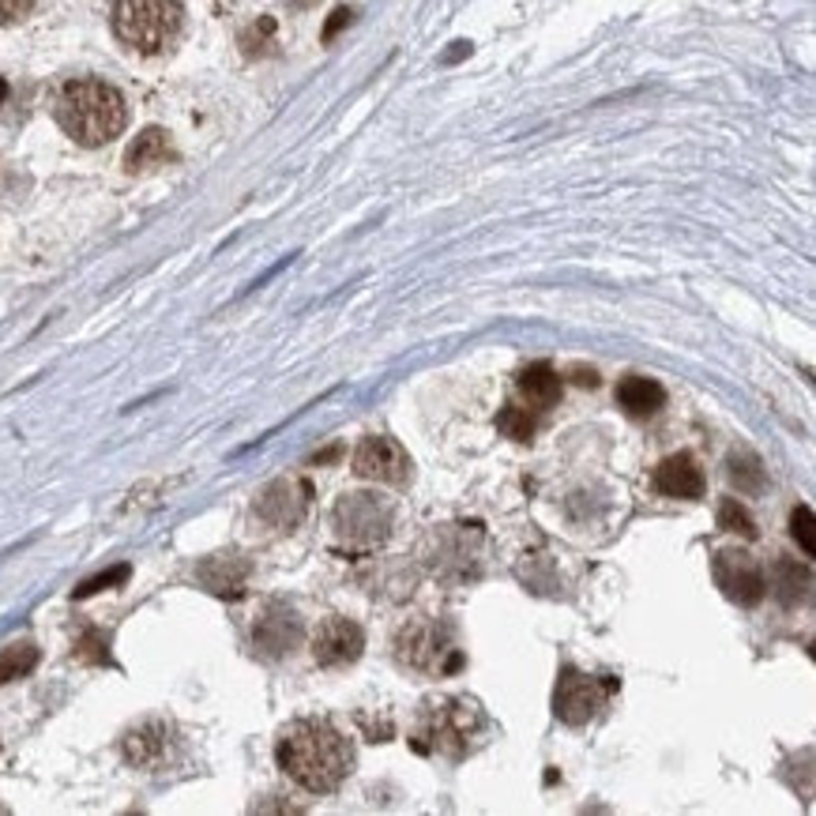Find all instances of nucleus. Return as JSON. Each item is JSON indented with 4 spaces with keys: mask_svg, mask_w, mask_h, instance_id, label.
Here are the masks:
<instances>
[{
    "mask_svg": "<svg viewBox=\"0 0 816 816\" xmlns=\"http://www.w3.org/2000/svg\"><path fill=\"white\" fill-rule=\"evenodd\" d=\"M350 741L324 719H298L279 738V768L309 794H328L350 775Z\"/></svg>",
    "mask_w": 816,
    "mask_h": 816,
    "instance_id": "f257e3e1",
    "label": "nucleus"
},
{
    "mask_svg": "<svg viewBox=\"0 0 816 816\" xmlns=\"http://www.w3.org/2000/svg\"><path fill=\"white\" fill-rule=\"evenodd\" d=\"M57 124L84 147H102L129 124V106L117 87L102 79H71L57 98Z\"/></svg>",
    "mask_w": 816,
    "mask_h": 816,
    "instance_id": "f03ea898",
    "label": "nucleus"
},
{
    "mask_svg": "<svg viewBox=\"0 0 816 816\" xmlns=\"http://www.w3.org/2000/svg\"><path fill=\"white\" fill-rule=\"evenodd\" d=\"M185 23L181 0H117L113 4V31L129 49L155 57L177 42Z\"/></svg>",
    "mask_w": 816,
    "mask_h": 816,
    "instance_id": "7ed1b4c3",
    "label": "nucleus"
},
{
    "mask_svg": "<svg viewBox=\"0 0 816 816\" xmlns=\"http://www.w3.org/2000/svg\"><path fill=\"white\" fill-rule=\"evenodd\" d=\"M335 527L346 542H384L392 531V508L384 500L370 497V493H350L335 505Z\"/></svg>",
    "mask_w": 816,
    "mask_h": 816,
    "instance_id": "20e7f679",
    "label": "nucleus"
},
{
    "mask_svg": "<svg viewBox=\"0 0 816 816\" xmlns=\"http://www.w3.org/2000/svg\"><path fill=\"white\" fill-rule=\"evenodd\" d=\"M715 580H719L723 595L734 598L738 606H757L768 595L764 569L741 550H723L715 558Z\"/></svg>",
    "mask_w": 816,
    "mask_h": 816,
    "instance_id": "39448f33",
    "label": "nucleus"
},
{
    "mask_svg": "<svg viewBox=\"0 0 816 816\" xmlns=\"http://www.w3.org/2000/svg\"><path fill=\"white\" fill-rule=\"evenodd\" d=\"M606 699V688L598 685L595 677L580 674V670H564L558 677V693H553V712L561 715V723L569 726H583L595 719V712L603 707Z\"/></svg>",
    "mask_w": 816,
    "mask_h": 816,
    "instance_id": "423d86ee",
    "label": "nucleus"
},
{
    "mask_svg": "<svg viewBox=\"0 0 816 816\" xmlns=\"http://www.w3.org/2000/svg\"><path fill=\"white\" fill-rule=\"evenodd\" d=\"M362 651H365V632L357 629L354 621H346V617H328V621L312 632V659L328 670L350 666V662L362 659Z\"/></svg>",
    "mask_w": 816,
    "mask_h": 816,
    "instance_id": "0eeeda50",
    "label": "nucleus"
},
{
    "mask_svg": "<svg viewBox=\"0 0 816 816\" xmlns=\"http://www.w3.org/2000/svg\"><path fill=\"white\" fill-rule=\"evenodd\" d=\"M354 471L370 482H403L410 474V455L403 452L399 441L392 437H370L362 441V448L354 452Z\"/></svg>",
    "mask_w": 816,
    "mask_h": 816,
    "instance_id": "6e6552de",
    "label": "nucleus"
},
{
    "mask_svg": "<svg viewBox=\"0 0 816 816\" xmlns=\"http://www.w3.org/2000/svg\"><path fill=\"white\" fill-rule=\"evenodd\" d=\"M253 640H256V648L264 654H275V659H279V654H290L294 648H298L301 621L294 617V609L267 606L264 617H260L256 629H253Z\"/></svg>",
    "mask_w": 816,
    "mask_h": 816,
    "instance_id": "1a4fd4ad",
    "label": "nucleus"
},
{
    "mask_svg": "<svg viewBox=\"0 0 816 816\" xmlns=\"http://www.w3.org/2000/svg\"><path fill=\"white\" fill-rule=\"evenodd\" d=\"M654 489L677 500H696L704 497V471H699V463L688 452H677L670 460H662V466L654 471Z\"/></svg>",
    "mask_w": 816,
    "mask_h": 816,
    "instance_id": "9d476101",
    "label": "nucleus"
},
{
    "mask_svg": "<svg viewBox=\"0 0 816 816\" xmlns=\"http://www.w3.org/2000/svg\"><path fill=\"white\" fill-rule=\"evenodd\" d=\"M305 486H298V482H275V486L264 489V497L256 500V512L267 519L272 527H294L305 512Z\"/></svg>",
    "mask_w": 816,
    "mask_h": 816,
    "instance_id": "9b49d317",
    "label": "nucleus"
},
{
    "mask_svg": "<svg viewBox=\"0 0 816 816\" xmlns=\"http://www.w3.org/2000/svg\"><path fill=\"white\" fill-rule=\"evenodd\" d=\"M174 158V143L163 129H143L136 140L124 151V169L129 174H147V169H158Z\"/></svg>",
    "mask_w": 816,
    "mask_h": 816,
    "instance_id": "f8f14e48",
    "label": "nucleus"
},
{
    "mask_svg": "<svg viewBox=\"0 0 816 816\" xmlns=\"http://www.w3.org/2000/svg\"><path fill=\"white\" fill-rule=\"evenodd\" d=\"M617 403L625 407V415L651 418L666 407V392H662L659 381H648V376H625V381L617 384Z\"/></svg>",
    "mask_w": 816,
    "mask_h": 816,
    "instance_id": "ddd939ff",
    "label": "nucleus"
},
{
    "mask_svg": "<svg viewBox=\"0 0 816 816\" xmlns=\"http://www.w3.org/2000/svg\"><path fill=\"white\" fill-rule=\"evenodd\" d=\"M478 723H482V715L474 712V704H463V699H455V704H441L433 712V741H437V749H444L448 741H466Z\"/></svg>",
    "mask_w": 816,
    "mask_h": 816,
    "instance_id": "4468645a",
    "label": "nucleus"
},
{
    "mask_svg": "<svg viewBox=\"0 0 816 816\" xmlns=\"http://www.w3.org/2000/svg\"><path fill=\"white\" fill-rule=\"evenodd\" d=\"M519 396H523L531 407H553V403L561 399V376H558V370L553 365H545V362H534V365H527L523 373H519Z\"/></svg>",
    "mask_w": 816,
    "mask_h": 816,
    "instance_id": "2eb2a0df",
    "label": "nucleus"
},
{
    "mask_svg": "<svg viewBox=\"0 0 816 816\" xmlns=\"http://www.w3.org/2000/svg\"><path fill=\"white\" fill-rule=\"evenodd\" d=\"M200 580L208 583V591L214 595H241L249 580V564L238 558H211L200 564Z\"/></svg>",
    "mask_w": 816,
    "mask_h": 816,
    "instance_id": "dca6fc26",
    "label": "nucleus"
},
{
    "mask_svg": "<svg viewBox=\"0 0 816 816\" xmlns=\"http://www.w3.org/2000/svg\"><path fill=\"white\" fill-rule=\"evenodd\" d=\"M771 587H775V598L783 606H797L805 603V595H809V569H802L797 561H775V569H771Z\"/></svg>",
    "mask_w": 816,
    "mask_h": 816,
    "instance_id": "f3484780",
    "label": "nucleus"
},
{
    "mask_svg": "<svg viewBox=\"0 0 816 816\" xmlns=\"http://www.w3.org/2000/svg\"><path fill=\"white\" fill-rule=\"evenodd\" d=\"M726 474H730V482L738 486V493H760L764 489V466H760V455L749 452V448H738V452H730V460H726Z\"/></svg>",
    "mask_w": 816,
    "mask_h": 816,
    "instance_id": "a211bd4d",
    "label": "nucleus"
},
{
    "mask_svg": "<svg viewBox=\"0 0 816 816\" xmlns=\"http://www.w3.org/2000/svg\"><path fill=\"white\" fill-rule=\"evenodd\" d=\"M163 746H166L163 726L147 723V726H140V730H132L129 738H124V757H129L132 764L147 768V764H155V760H158V752H163Z\"/></svg>",
    "mask_w": 816,
    "mask_h": 816,
    "instance_id": "6ab92c4d",
    "label": "nucleus"
},
{
    "mask_svg": "<svg viewBox=\"0 0 816 816\" xmlns=\"http://www.w3.org/2000/svg\"><path fill=\"white\" fill-rule=\"evenodd\" d=\"M38 666V648L34 643H12V648L0 651V685L15 677H26Z\"/></svg>",
    "mask_w": 816,
    "mask_h": 816,
    "instance_id": "aec40b11",
    "label": "nucleus"
},
{
    "mask_svg": "<svg viewBox=\"0 0 816 816\" xmlns=\"http://www.w3.org/2000/svg\"><path fill=\"white\" fill-rule=\"evenodd\" d=\"M719 527L730 534H746V538L757 534V523H752V516L746 512V505H738V497H726L719 505Z\"/></svg>",
    "mask_w": 816,
    "mask_h": 816,
    "instance_id": "412c9836",
    "label": "nucleus"
},
{
    "mask_svg": "<svg viewBox=\"0 0 816 816\" xmlns=\"http://www.w3.org/2000/svg\"><path fill=\"white\" fill-rule=\"evenodd\" d=\"M497 426H500V433L512 437V441H531L534 437V418L527 415L523 407H505L497 418Z\"/></svg>",
    "mask_w": 816,
    "mask_h": 816,
    "instance_id": "4be33fe9",
    "label": "nucleus"
},
{
    "mask_svg": "<svg viewBox=\"0 0 816 816\" xmlns=\"http://www.w3.org/2000/svg\"><path fill=\"white\" fill-rule=\"evenodd\" d=\"M791 531H794L797 542H802V550H805V553H813V550H816L813 508H809V505H797V508H794V516H791Z\"/></svg>",
    "mask_w": 816,
    "mask_h": 816,
    "instance_id": "5701e85b",
    "label": "nucleus"
},
{
    "mask_svg": "<svg viewBox=\"0 0 816 816\" xmlns=\"http://www.w3.org/2000/svg\"><path fill=\"white\" fill-rule=\"evenodd\" d=\"M124 580H129V564H117V569L102 572V576H95V580H87L84 587H76V598H91V595H98V591H110L113 583H124Z\"/></svg>",
    "mask_w": 816,
    "mask_h": 816,
    "instance_id": "b1692460",
    "label": "nucleus"
},
{
    "mask_svg": "<svg viewBox=\"0 0 816 816\" xmlns=\"http://www.w3.org/2000/svg\"><path fill=\"white\" fill-rule=\"evenodd\" d=\"M34 0H0V26H12L31 15Z\"/></svg>",
    "mask_w": 816,
    "mask_h": 816,
    "instance_id": "393cba45",
    "label": "nucleus"
},
{
    "mask_svg": "<svg viewBox=\"0 0 816 816\" xmlns=\"http://www.w3.org/2000/svg\"><path fill=\"white\" fill-rule=\"evenodd\" d=\"M272 31H275V23H272V20H260L256 26H249V31H245L241 46H245V53H260V42L272 38Z\"/></svg>",
    "mask_w": 816,
    "mask_h": 816,
    "instance_id": "a878e982",
    "label": "nucleus"
},
{
    "mask_svg": "<svg viewBox=\"0 0 816 816\" xmlns=\"http://www.w3.org/2000/svg\"><path fill=\"white\" fill-rule=\"evenodd\" d=\"M343 23H350V12H346V8H339V12L331 15V20H328V26H324V42H331V38H335V34H339V26H343Z\"/></svg>",
    "mask_w": 816,
    "mask_h": 816,
    "instance_id": "bb28decb",
    "label": "nucleus"
}]
</instances>
